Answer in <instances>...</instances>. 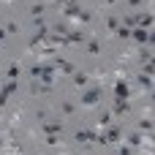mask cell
Segmentation results:
<instances>
[{"instance_id": "6da1fadb", "label": "cell", "mask_w": 155, "mask_h": 155, "mask_svg": "<svg viewBox=\"0 0 155 155\" xmlns=\"http://www.w3.org/2000/svg\"><path fill=\"white\" fill-rule=\"evenodd\" d=\"M98 101H101V90H95V87L84 90V95H82V104L84 106H98Z\"/></svg>"}, {"instance_id": "7a4b0ae2", "label": "cell", "mask_w": 155, "mask_h": 155, "mask_svg": "<svg viewBox=\"0 0 155 155\" xmlns=\"http://www.w3.org/2000/svg\"><path fill=\"white\" fill-rule=\"evenodd\" d=\"M136 19V27H142V30H150L153 27V16L150 14H142V16H134Z\"/></svg>"}, {"instance_id": "3957f363", "label": "cell", "mask_w": 155, "mask_h": 155, "mask_svg": "<svg viewBox=\"0 0 155 155\" xmlns=\"http://www.w3.org/2000/svg\"><path fill=\"white\" fill-rule=\"evenodd\" d=\"M98 136H95V131H76V142L79 144H84V142H95Z\"/></svg>"}, {"instance_id": "277c9868", "label": "cell", "mask_w": 155, "mask_h": 155, "mask_svg": "<svg viewBox=\"0 0 155 155\" xmlns=\"http://www.w3.org/2000/svg\"><path fill=\"white\" fill-rule=\"evenodd\" d=\"M79 14H82V11H79V5L68 0V3H65V19H76Z\"/></svg>"}, {"instance_id": "5b68a950", "label": "cell", "mask_w": 155, "mask_h": 155, "mask_svg": "<svg viewBox=\"0 0 155 155\" xmlns=\"http://www.w3.org/2000/svg\"><path fill=\"white\" fill-rule=\"evenodd\" d=\"M54 68H57V71H63V74H74V63H68V60H60V57L54 60Z\"/></svg>"}, {"instance_id": "8992f818", "label": "cell", "mask_w": 155, "mask_h": 155, "mask_svg": "<svg viewBox=\"0 0 155 155\" xmlns=\"http://www.w3.org/2000/svg\"><path fill=\"white\" fill-rule=\"evenodd\" d=\"M114 93H117V98H128V95H131V90H128L125 82H117V90H114Z\"/></svg>"}, {"instance_id": "52a82bcc", "label": "cell", "mask_w": 155, "mask_h": 155, "mask_svg": "<svg viewBox=\"0 0 155 155\" xmlns=\"http://www.w3.org/2000/svg\"><path fill=\"white\" fill-rule=\"evenodd\" d=\"M63 131V125H57V123H44V134H60Z\"/></svg>"}, {"instance_id": "ba28073f", "label": "cell", "mask_w": 155, "mask_h": 155, "mask_svg": "<svg viewBox=\"0 0 155 155\" xmlns=\"http://www.w3.org/2000/svg\"><path fill=\"white\" fill-rule=\"evenodd\" d=\"M142 74L153 76V74H155V60H144V65H142Z\"/></svg>"}, {"instance_id": "9c48e42d", "label": "cell", "mask_w": 155, "mask_h": 155, "mask_svg": "<svg viewBox=\"0 0 155 155\" xmlns=\"http://www.w3.org/2000/svg\"><path fill=\"white\" fill-rule=\"evenodd\" d=\"M16 87H19V84L11 79V82H5V84H3V93H5V95H11V93H16Z\"/></svg>"}, {"instance_id": "30bf717a", "label": "cell", "mask_w": 155, "mask_h": 155, "mask_svg": "<svg viewBox=\"0 0 155 155\" xmlns=\"http://www.w3.org/2000/svg\"><path fill=\"white\" fill-rule=\"evenodd\" d=\"M87 52H90V54H98V52H101V44H98V41H87Z\"/></svg>"}, {"instance_id": "8fae6325", "label": "cell", "mask_w": 155, "mask_h": 155, "mask_svg": "<svg viewBox=\"0 0 155 155\" xmlns=\"http://www.w3.org/2000/svg\"><path fill=\"white\" fill-rule=\"evenodd\" d=\"M74 84H76V87H84V84H87V74H76V76H74Z\"/></svg>"}, {"instance_id": "7c38bea8", "label": "cell", "mask_w": 155, "mask_h": 155, "mask_svg": "<svg viewBox=\"0 0 155 155\" xmlns=\"http://www.w3.org/2000/svg\"><path fill=\"white\" fill-rule=\"evenodd\" d=\"M117 35H120L123 41H128V38H131V30H128V27L123 25V27H117Z\"/></svg>"}, {"instance_id": "4fadbf2b", "label": "cell", "mask_w": 155, "mask_h": 155, "mask_svg": "<svg viewBox=\"0 0 155 155\" xmlns=\"http://www.w3.org/2000/svg\"><path fill=\"white\" fill-rule=\"evenodd\" d=\"M30 11H33V16H41V14H44V3H33Z\"/></svg>"}, {"instance_id": "5bb4252c", "label": "cell", "mask_w": 155, "mask_h": 155, "mask_svg": "<svg viewBox=\"0 0 155 155\" xmlns=\"http://www.w3.org/2000/svg\"><path fill=\"white\" fill-rule=\"evenodd\" d=\"M106 27H109V30H117V27H120V19L109 16V19H106Z\"/></svg>"}, {"instance_id": "9a60e30c", "label": "cell", "mask_w": 155, "mask_h": 155, "mask_svg": "<svg viewBox=\"0 0 155 155\" xmlns=\"http://www.w3.org/2000/svg\"><path fill=\"white\" fill-rule=\"evenodd\" d=\"M128 144L139 147V144H142V136H139V134H131V136H128Z\"/></svg>"}, {"instance_id": "2e32d148", "label": "cell", "mask_w": 155, "mask_h": 155, "mask_svg": "<svg viewBox=\"0 0 155 155\" xmlns=\"http://www.w3.org/2000/svg\"><path fill=\"white\" fill-rule=\"evenodd\" d=\"M139 82H142V84H144V87H153V79H150V76H147V74H139Z\"/></svg>"}, {"instance_id": "e0dca14e", "label": "cell", "mask_w": 155, "mask_h": 155, "mask_svg": "<svg viewBox=\"0 0 155 155\" xmlns=\"http://www.w3.org/2000/svg\"><path fill=\"white\" fill-rule=\"evenodd\" d=\"M8 76L16 79V76H19V65H11V68H8Z\"/></svg>"}, {"instance_id": "ac0fdd59", "label": "cell", "mask_w": 155, "mask_h": 155, "mask_svg": "<svg viewBox=\"0 0 155 155\" xmlns=\"http://www.w3.org/2000/svg\"><path fill=\"white\" fill-rule=\"evenodd\" d=\"M63 114H74V104L65 101V104H63Z\"/></svg>"}, {"instance_id": "d6986e66", "label": "cell", "mask_w": 155, "mask_h": 155, "mask_svg": "<svg viewBox=\"0 0 155 155\" xmlns=\"http://www.w3.org/2000/svg\"><path fill=\"white\" fill-rule=\"evenodd\" d=\"M139 128H142V131H153V123H150V120H142Z\"/></svg>"}, {"instance_id": "ffe728a7", "label": "cell", "mask_w": 155, "mask_h": 155, "mask_svg": "<svg viewBox=\"0 0 155 155\" xmlns=\"http://www.w3.org/2000/svg\"><path fill=\"white\" fill-rule=\"evenodd\" d=\"M16 30H19L16 22H8V25H5V33H16Z\"/></svg>"}, {"instance_id": "44dd1931", "label": "cell", "mask_w": 155, "mask_h": 155, "mask_svg": "<svg viewBox=\"0 0 155 155\" xmlns=\"http://www.w3.org/2000/svg\"><path fill=\"white\" fill-rule=\"evenodd\" d=\"M0 106H5V93L0 90Z\"/></svg>"}, {"instance_id": "7402d4cb", "label": "cell", "mask_w": 155, "mask_h": 155, "mask_svg": "<svg viewBox=\"0 0 155 155\" xmlns=\"http://www.w3.org/2000/svg\"><path fill=\"white\" fill-rule=\"evenodd\" d=\"M139 3H142V0H128V5H139Z\"/></svg>"}, {"instance_id": "603a6c76", "label": "cell", "mask_w": 155, "mask_h": 155, "mask_svg": "<svg viewBox=\"0 0 155 155\" xmlns=\"http://www.w3.org/2000/svg\"><path fill=\"white\" fill-rule=\"evenodd\" d=\"M3 38H5V30H3V27H0V44H3Z\"/></svg>"}, {"instance_id": "cb8c5ba5", "label": "cell", "mask_w": 155, "mask_h": 155, "mask_svg": "<svg viewBox=\"0 0 155 155\" xmlns=\"http://www.w3.org/2000/svg\"><path fill=\"white\" fill-rule=\"evenodd\" d=\"M54 3H60V5H65V3H68V0H54Z\"/></svg>"}, {"instance_id": "d4e9b609", "label": "cell", "mask_w": 155, "mask_h": 155, "mask_svg": "<svg viewBox=\"0 0 155 155\" xmlns=\"http://www.w3.org/2000/svg\"><path fill=\"white\" fill-rule=\"evenodd\" d=\"M3 147H5V142H3V139H0V150H3Z\"/></svg>"}, {"instance_id": "484cf974", "label": "cell", "mask_w": 155, "mask_h": 155, "mask_svg": "<svg viewBox=\"0 0 155 155\" xmlns=\"http://www.w3.org/2000/svg\"><path fill=\"white\" fill-rule=\"evenodd\" d=\"M33 3H41V0H33Z\"/></svg>"}, {"instance_id": "4316f807", "label": "cell", "mask_w": 155, "mask_h": 155, "mask_svg": "<svg viewBox=\"0 0 155 155\" xmlns=\"http://www.w3.org/2000/svg\"><path fill=\"white\" fill-rule=\"evenodd\" d=\"M5 3H8V0H5Z\"/></svg>"}]
</instances>
